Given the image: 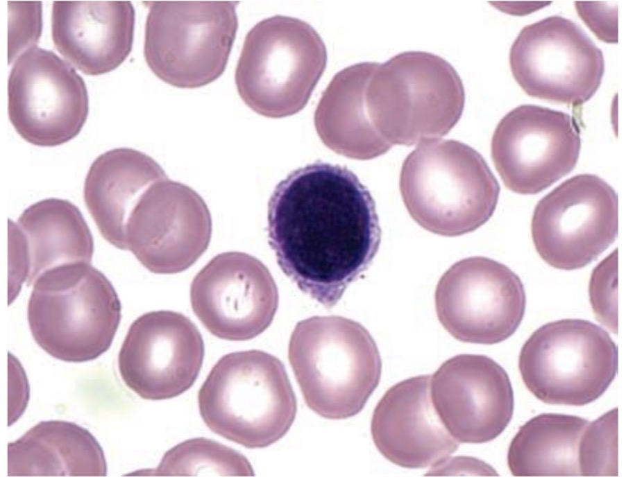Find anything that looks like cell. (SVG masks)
Returning <instances> with one entry per match:
<instances>
[{"mask_svg": "<svg viewBox=\"0 0 626 484\" xmlns=\"http://www.w3.org/2000/svg\"><path fill=\"white\" fill-rule=\"evenodd\" d=\"M267 218L281 270L328 308L369 268L380 243L373 197L338 164L317 162L290 173L275 187Z\"/></svg>", "mask_w": 626, "mask_h": 484, "instance_id": "cell-1", "label": "cell"}, {"mask_svg": "<svg viewBox=\"0 0 626 484\" xmlns=\"http://www.w3.org/2000/svg\"><path fill=\"white\" fill-rule=\"evenodd\" d=\"M288 358L307 406L326 419L359 413L380 379L382 362L373 337L360 323L342 316L298 322Z\"/></svg>", "mask_w": 626, "mask_h": 484, "instance_id": "cell-2", "label": "cell"}, {"mask_svg": "<svg viewBox=\"0 0 626 484\" xmlns=\"http://www.w3.org/2000/svg\"><path fill=\"white\" fill-rule=\"evenodd\" d=\"M400 190L411 217L432 233L456 236L484 225L500 186L483 157L451 139L419 144L405 158Z\"/></svg>", "mask_w": 626, "mask_h": 484, "instance_id": "cell-3", "label": "cell"}, {"mask_svg": "<svg viewBox=\"0 0 626 484\" xmlns=\"http://www.w3.org/2000/svg\"><path fill=\"white\" fill-rule=\"evenodd\" d=\"M201 415L214 433L247 448L282 438L297 410L282 363L251 349L229 353L214 365L198 395Z\"/></svg>", "mask_w": 626, "mask_h": 484, "instance_id": "cell-4", "label": "cell"}, {"mask_svg": "<svg viewBox=\"0 0 626 484\" xmlns=\"http://www.w3.org/2000/svg\"><path fill=\"white\" fill-rule=\"evenodd\" d=\"M372 125L391 146H412L447 135L462 116L465 92L452 66L423 51L400 53L378 64L367 85Z\"/></svg>", "mask_w": 626, "mask_h": 484, "instance_id": "cell-5", "label": "cell"}, {"mask_svg": "<svg viewBox=\"0 0 626 484\" xmlns=\"http://www.w3.org/2000/svg\"><path fill=\"white\" fill-rule=\"evenodd\" d=\"M27 307L32 336L53 357L94 360L110 347L121 320V303L108 278L90 263L60 265L33 284Z\"/></svg>", "mask_w": 626, "mask_h": 484, "instance_id": "cell-6", "label": "cell"}, {"mask_svg": "<svg viewBox=\"0 0 626 484\" xmlns=\"http://www.w3.org/2000/svg\"><path fill=\"white\" fill-rule=\"evenodd\" d=\"M326 64L325 46L311 25L276 15L260 21L246 35L235 83L254 112L285 117L307 105Z\"/></svg>", "mask_w": 626, "mask_h": 484, "instance_id": "cell-7", "label": "cell"}, {"mask_svg": "<svg viewBox=\"0 0 626 484\" xmlns=\"http://www.w3.org/2000/svg\"><path fill=\"white\" fill-rule=\"evenodd\" d=\"M235 1H153L144 55L155 75L179 88H196L224 71L238 28Z\"/></svg>", "mask_w": 626, "mask_h": 484, "instance_id": "cell-8", "label": "cell"}, {"mask_svg": "<svg viewBox=\"0 0 626 484\" xmlns=\"http://www.w3.org/2000/svg\"><path fill=\"white\" fill-rule=\"evenodd\" d=\"M518 368L527 389L550 404L584 406L609 388L618 349L609 334L582 319L543 325L523 345Z\"/></svg>", "mask_w": 626, "mask_h": 484, "instance_id": "cell-9", "label": "cell"}, {"mask_svg": "<svg viewBox=\"0 0 626 484\" xmlns=\"http://www.w3.org/2000/svg\"><path fill=\"white\" fill-rule=\"evenodd\" d=\"M509 64L528 96L573 107L595 94L604 72L602 51L578 24L559 15L525 26Z\"/></svg>", "mask_w": 626, "mask_h": 484, "instance_id": "cell-10", "label": "cell"}, {"mask_svg": "<svg viewBox=\"0 0 626 484\" xmlns=\"http://www.w3.org/2000/svg\"><path fill=\"white\" fill-rule=\"evenodd\" d=\"M539 256L566 270L590 263L614 241L618 233V196L600 177H572L537 203L531 223Z\"/></svg>", "mask_w": 626, "mask_h": 484, "instance_id": "cell-11", "label": "cell"}, {"mask_svg": "<svg viewBox=\"0 0 626 484\" xmlns=\"http://www.w3.org/2000/svg\"><path fill=\"white\" fill-rule=\"evenodd\" d=\"M438 319L458 340L492 345L510 337L525 309L524 287L507 266L484 257L454 263L435 291Z\"/></svg>", "mask_w": 626, "mask_h": 484, "instance_id": "cell-12", "label": "cell"}, {"mask_svg": "<svg viewBox=\"0 0 626 484\" xmlns=\"http://www.w3.org/2000/svg\"><path fill=\"white\" fill-rule=\"evenodd\" d=\"M8 116L17 133L39 146L78 135L89 111L83 79L53 52L32 46L15 61L8 83Z\"/></svg>", "mask_w": 626, "mask_h": 484, "instance_id": "cell-13", "label": "cell"}, {"mask_svg": "<svg viewBox=\"0 0 626 484\" xmlns=\"http://www.w3.org/2000/svg\"><path fill=\"white\" fill-rule=\"evenodd\" d=\"M579 125L570 114L521 105L498 123L491 150L504 184L520 194H536L569 173L580 151Z\"/></svg>", "mask_w": 626, "mask_h": 484, "instance_id": "cell-14", "label": "cell"}, {"mask_svg": "<svg viewBox=\"0 0 626 484\" xmlns=\"http://www.w3.org/2000/svg\"><path fill=\"white\" fill-rule=\"evenodd\" d=\"M212 228L209 209L196 191L160 180L144 191L130 214L126 250L153 273H180L205 252Z\"/></svg>", "mask_w": 626, "mask_h": 484, "instance_id": "cell-15", "label": "cell"}, {"mask_svg": "<svg viewBox=\"0 0 626 484\" xmlns=\"http://www.w3.org/2000/svg\"><path fill=\"white\" fill-rule=\"evenodd\" d=\"M190 301L194 313L212 335L243 341L271 325L279 295L262 261L244 252H226L216 255L194 277Z\"/></svg>", "mask_w": 626, "mask_h": 484, "instance_id": "cell-16", "label": "cell"}, {"mask_svg": "<svg viewBox=\"0 0 626 484\" xmlns=\"http://www.w3.org/2000/svg\"><path fill=\"white\" fill-rule=\"evenodd\" d=\"M205 353L201 334L183 313L156 311L130 325L118 356L121 377L139 397H177L194 384Z\"/></svg>", "mask_w": 626, "mask_h": 484, "instance_id": "cell-17", "label": "cell"}, {"mask_svg": "<svg viewBox=\"0 0 626 484\" xmlns=\"http://www.w3.org/2000/svg\"><path fill=\"white\" fill-rule=\"evenodd\" d=\"M430 394L441 421L459 442L491 441L513 415L509 376L484 355L459 354L443 363L431 377Z\"/></svg>", "mask_w": 626, "mask_h": 484, "instance_id": "cell-18", "label": "cell"}, {"mask_svg": "<svg viewBox=\"0 0 626 484\" xmlns=\"http://www.w3.org/2000/svg\"><path fill=\"white\" fill-rule=\"evenodd\" d=\"M430 379L421 375L395 384L374 409L371 422L374 444L398 466L437 467L459 447L433 405Z\"/></svg>", "mask_w": 626, "mask_h": 484, "instance_id": "cell-19", "label": "cell"}, {"mask_svg": "<svg viewBox=\"0 0 626 484\" xmlns=\"http://www.w3.org/2000/svg\"><path fill=\"white\" fill-rule=\"evenodd\" d=\"M9 251L13 291L33 284L44 272L71 263H90L93 238L78 208L67 200L47 198L9 221Z\"/></svg>", "mask_w": 626, "mask_h": 484, "instance_id": "cell-20", "label": "cell"}, {"mask_svg": "<svg viewBox=\"0 0 626 484\" xmlns=\"http://www.w3.org/2000/svg\"><path fill=\"white\" fill-rule=\"evenodd\" d=\"M135 15L129 1H55L51 16L54 46L83 74L108 73L132 50Z\"/></svg>", "mask_w": 626, "mask_h": 484, "instance_id": "cell-21", "label": "cell"}, {"mask_svg": "<svg viewBox=\"0 0 626 484\" xmlns=\"http://www.w3.org/2000/svg\"><path fill=\"white\" fill-rule=\"evenodd\" d=\"M166 178L160 164L139 150L119 148L99 155L87 173L83 196L102 236L126 250L125 231L130 213L152 184Z\"/></svg>", "mask_w": 626, "mask_h": 484, "instance_id": "cell-22", "label": "cell"}, {"mask_svg": "<svg viewBox=\"0 0 626 484\" xmlns=\"http://www.w3.org/2000/svg\"><path fill=\"white\" fill-rule=\"evenodd\" d=\"M378 63L364 62L339 71L320 98L315 125L323 141L346 156L366 159L392 146L375 130L365 101L369 79Z\"/></svg>", "mask_w": 626, "mask_h": 484, "instance_id": "cell-23", "label": "cell"}, {"mask_svg": "<svg viewBox=\"0 0 626 484\" xmlns=\"http://www.w3.org/2000/svg\"><path fill=\"white\" fill-rule=\"evenodd\" d=\"M107 474L101 447L85 429L69 422L44 421L8 444V476Z\"/></svg>", "mask_w": 626, "mask_h": 484, "instance_id": "cell-24", "label": "cell"}, {"mask_svg": "<svg viewBox=\"0 0 626 484\" xmlns=\"http://www.w3.org/2000/svg\"><path fill=\"white\" fill-rule=\"evenodd\" d=\"M589 422L579 416L543 413L520 427L507 453L514 476H580L578 448Z\"/></svg>", "mask_w": 626, "mask_h": 484, "instance_id": "cell-25", "label": "cell"}, {"mask_svg": "<svg viewBox=\"0 0 626 484\" xmlns=\"http://www.w3.org/2000/svg\"><path fill=\"white\" fill-rule=\"evenodd\" d=\"M254 476L243 455L204 438H192L169 450L154 472L156 476Z\"/></svg>", "mask_w": 626, "mask_h": 484, "instance_id": "cell-26", "label": "cell"}, {"mask_svg": "<svg viewBox=\"0 0 626 484\" xmlns=\"http://www.w3.org/2000/svg\"><path fill=\"white\" fill-rule=\"evenodd\" d=\"M580 476H618V408L589 423L578 448Z\"/></svg>", "mask_w": 626, "mask_h": 484, "instance_id": "cell-27", "label": "cell"}, {"mask_svg": "<svg viewBox=\"0 0 626 484\" xmlns=\"http://www.w3.org/2000/svg\"><path fill=\"white\" fill-rule=\"evenodd\" d=\"M617 249L593 270L589 297L593 312L601 323L617 333Z\"/></svg>", "mask_w": 626, "mask_h": 484, "instance_id": "cell-28", "label": "cell"}, {"mask_svg": "<svg viewBox=\"0 0 626 484\" xmlns=\"http://www.w3.org/2000/svg\"><path fill=\"white\" fill-rule=\"evenodd\" d=\"M576 6L578 12H584L591 15L595 17H582L583 21L593 31V32L600 40L605 42H617V15L616 13H608L613 11L610 8L604 15H602L604 8L594 9L596 14L594 15L584 4L583 1H576Z\"/></svg>", "mask_w": 626, "mask_h": 484, "instance_id": "cell-29", "label": "cell"}]
</instances>
